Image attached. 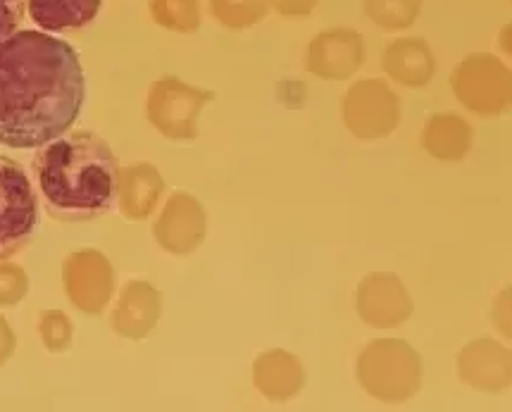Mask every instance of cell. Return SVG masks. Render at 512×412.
I'll use <instances>...</instances> for the list:
<instances>
[{
  "mask_svg": "<svg viewBox=\"0 0 512 412\" xmlns=\"http://www.w3.org/2000/svg\"><path fill=\"white\" fill-rule=\"evenodd\" d=\"M27 12V0H0V39L20 29Z\"/></svg>",
  "mask_w": 512,
  "mask_h": 412,
  "instance_id": "cell-5",
  "label": "cell"
},
{
  "mask_svg": "<svg viewBox=\"0 0 512 412\" xmlns=\"http://www.w3.org/2000/svg\"><path fill=\"white\" fill-rule=\"evenodd\" d=\"M86 74L65 39L17 29L0 39V146L41 148L79 120Z\"/></svg>",
  "mask_w": 512,
  "mask_h": 412,
  "instance_id": "cell-1",
  "label": "cell"
},
{
  "mask_svg": "<svg viewBox=\"0 0 512 412\" xmlns=\"http://www.w3.org/2000/svg\"><path fill=\"white\" fill-rule=\"evenodd\" d=\"M39 227V193L17 160L0 155V262L15 258Z\"/></svg>",
  "mask_w": 512,
  "mask_h": 412,
  "instance_id": "cell-3",
  "label": "cell"
},
{
  "mask_svg": "<svg viewBox=\"0 0 512 412\" xmlns=\"http://www.w3.org/2000/svg\"><path fill=\"white\" fill-rule=\"evenodd\" d=\"M103 0H27V15L41 31L84 29L96 20Z\"/></svg>",
  "mask_w": 512,
  "mask_h": 412,
  "instance_id": "cell-4",
  "label": "cell"
},
{
  "mask_svg": "<svg viewBox=\"0 0 512 412\" xmlns=\"http://www.w3.org/2000/svg\"><path fill=\"white\" fill-rule=\"evenodd\" d=\"M36 189L48 215L58 222H93L115 210L120 170L112 148L93 131H67L36 148Z\"/></svg>",
  "mask_w": 512,
  "mask_h": 412,
  "instance_id": "cell-2",
  "label": "cell"
}]
</instances>
